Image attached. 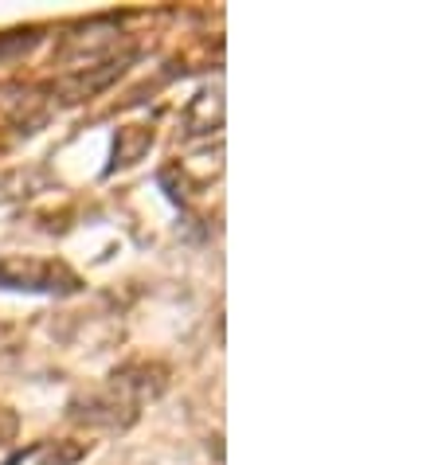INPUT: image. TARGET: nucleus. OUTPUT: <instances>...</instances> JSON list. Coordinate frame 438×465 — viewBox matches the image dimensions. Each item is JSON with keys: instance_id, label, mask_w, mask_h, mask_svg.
I'll list each match as a JSON object with an SVG mask.
<instances>
[{"instance_id": "nucleus-1", "label": "nucleus", "mask_w": 438, "mask_h": 465, "mask_svg": "<svg viewBox=\"0 0 438 465\" xmlns=\"http://www.w3.org/2000/svg\"><path fill=\"white\" fill-rule=\"evenodd\" d=\"M0 286L16 293H47V297H71L83 290V278L67 262L55 258H28V254H5L0 258Z\"/></svg>"}, {"instance_id": "nucleus-2", "label": "nucleus", "mask_w": 438, "mask_h": 465, "mask_svg": "<svg viewBox=\"0 0 438 465\" xmlns=\"http://www.w3.org/2000/svg\"><path fill=\"white\" fill-rule=\"evenodd\" d=\"M67 411H71L75 422L102 426V430H130V426L137 422V407L114 383L98 387V391H86L79 399H71Z\"/></svg>"}, {"instance_id": "nucleus-3", "label": "nucleus", "mask_w": 438, "mask_h": 465, "mask_svg": "<svg viewBox=\"0 0 438 465\" xmlns=\"http://www.w3.org/2000/svg\"><path fill=\"white\" fill-rule=\"evenodd\" d=\"M110 383L118 387V391L130 399V403L141 411L145 403L164 395V387H169V368L164 364H145V360H137V364H125L110 376Z\"/></svg>"}, {"instance_id": "nucleus-4", "label": "nucleus", "mask_w": 438, "mask_h": 465, "mask_svg": "<svg viewBox=\"0 0 438 465\" xmlns=\"http://www.w3.org/2000/svg\"><path fill=\"white\" fill-rule=\"evenodd\" d=\"M137 59V51L134 55H125V59H114L106 63V67H95V71H79V74H63L59 86H55V94L63 98V106H75V102H86V98H95L98 90H106L118 74L130 67V63Z\"/></svg>"}, {"instance_id": "nucleus-5", "label": "nucleus", "mask_w": 438, "mask_h": 465, "mask_svg": "<svg viewBox=\"0 0 438 465\" xmlns=\"http://www.w3.org/2000/svg\"><path fill=\"white\" fill-rule=\"evenodd\" d=\"M219 125H224V94H219V86H204L184 110V134L208 137Z\"/></svg>"}, {"instance_id": "nucleus-6", "label": "nucleus", "mask_w": 438, "mask_h": 465, "mask_svg": "<svg viewBox=\"0 0 438 465\" xmlns=\"http://www.w3.org/2000/svg\"><path fill=\"white\" fill-rule=\"evenodd\" d=\"M149 149H153V129L149 125H122L118 134H114V161H110L106 173L130 169V164H137Z\"/></svg>"}, {"instance_id": "nucleus-7", "label": "nucleus", "mask_w": 438, "mask_h": 465, "mask_svg": "<svg viewBox=\"0 0 438 465\" xmlns=\"http://www.w3.org/2000/svg\"><path fill=\"white\" fill-rule=\"evenodd\" d=\"M44 40V28H16V32H0V63L20 59Z\"/></svg>"}, {"instance_id": "nucleus-8", "label": "nucleus", "mask_w": 438, "mask_h": 465, "mask_svg": "<svg viewBox=\"0 0 438 465\" xmlns=\"http://www.w3.org/2000/svg\"><path fill=\"white\" fill-rule=\"evenodd\" d=\"M83 458H86V442H51L40 454V465H75Z\"/></svg>"}]
</instances>
